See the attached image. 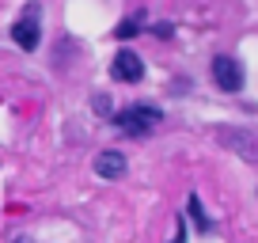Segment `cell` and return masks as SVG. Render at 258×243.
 Here are the masks:
<instances>
[{"instance_id": "obj_1", "label": "cell", "mask_w": 258, "mask_h": 243, "mask_svg": "<svg viewBox=\"0 0 258 243\" xmlns=\"http://www.w3.org/2000/svg\"><path fill=\"white\" fill-rule=\"evenodd\" d=\"M160 122H163V114L156 110V106H148V103H133V106H125V110L114 114V126H118L121 133H129V137H145V133H152Z\"/></svg>"}, {"instance_id": "obj_2", "label": "cell", "mask_w": 258, "mask_h": 243, "mask_svg": "<svg viewBox=\"0 0 258 243\" xmlns=\"http://www.w3.org/2000/svg\"><path fill=\"white\" fill-rule=\"evenodd\" d=\"M12 42H16L19 49H38V42H42V8L38 4H27L23 8V16L12 23Z\"/></svg>"}, {"instance_id": "obj_3", "label": "cell", "mask_w": 258, "mask_h": 243, "mask_svg": "<svg viewBox=\"0 0 258 243\" xmlns=\"http://www.w3.org/2000/svg\"><path fill=\"white\" fill-rule=\"evenodd\" d=\"M110 76L118 84H141L145 80V61H141L133 49H118L110 61Z\"/></svg>"}, {"instance_id": "obj_4", "label": "cell", "mask_w": 258, "mask_h": 243, "mask_svg": "<svg viewBox=\"0 0 258 243\" xmlns=\"http://www.w3.org/2000/svg\"><path fill=\"white\" fill-rule=\"evenodd\" d=\"M213 80H217V88L220 91H228V95H235V91L243 88V69H239V61L235 57H217L213 61Z\"/></svg>"}, {"instance_id": "obj_5", "label": "cell", "mask_w": 258, "mask_h": 243, "mask_svg": "<svg viewBox=\"0 0 258 243\" xmlns=\"http://www.w3.org/2000/svg\"><path fill=\"white\" fill-rule=\"evenodd\" d=\"M95 175L99 178H121L125 175V152H99L95 156Z\"/></svg>"}, {"instance_id": "obj_6", "label": "cell", "mask_w": 258, "mask_h": 243, "mask_svg": "<svg viewBox=\"0 0 258 243\" xmlns=\"http://www.w3.org/2000/svg\"><path fill=\"white\" fill-rule=\"evenodd\" d=\"M220 141H224V145H235V152L247 156V160H258V137H254V133H232V130H224V133H220Z\"/></svg>"}, {"instance_id": "obj_7", "label": "cell", "mask_w": 258, "mask_h": 243, "mask_svg": "<svg viewBox=\"0 0 258 243\" xmlns=\"http://www.w3.org/2000/svg\"><path fill=\"white\" fill-rule=\"evenodd\" d=\"M190 220L198 224V232H213V220L202 213V198L198 194H190Z\"/></svg>"}, {"instance_id": "obj_8", "label": "cell", "mask_w": 258, "mask_h": 243, "mask_svg": "<svg viewBox=\"0 0 258 243\" xmlns=\"http://www.w3.org/2000/svg\"><path fill=\"white\" fill-rule=\"evenodd\" d=\"M137 23H141L137 16H133V19H121V23L114 27V38H121V42H125V38H133V34H141V31H137Z\"/></svg>"}, {"instance_id": "obj_9", "label": "cell", "mask_w": 258, "mask_h": 243, "mask_svg": "<svg viewBox=\"0 0 258 243\" xmlns=\"http://www.w3.org/2000/svg\"><path fill=\"white\" fill-rule=\"evenodd\" d=\"M171 243H186V220L182 217L175 220V239H171Z\"/></svg>"}, {"instance_id": "obj_10", "label": "cell", "mask_w": 258, "mask_h": 243, "mask_svg": "<svg viewBox=\"0 0 258 243\" xmlns=\"http://www.w3.org/2000/svg\"><path fill=\"white\" fill-rule=\"evenodd\" d=\"M95 110H99V114H110V103H106V95L95 99Z\"/></svg>"}]
</instances>
